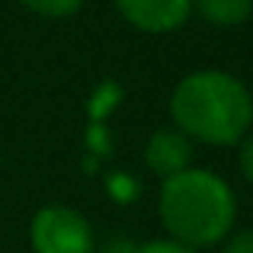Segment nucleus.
<instances>
[{"mask_svg": "<svg viewBox=\"0 0 253 253\" xmlns=\"http://www.w3.org/2000/svg\"><path fill=\"white\" fill-rule=\"evenodd\" d=\"M103 131H106V128H99V125H93V128H90V144H93L96 151H109V144H106V135H103Z\"/></svg>", "mask_w": 253, "mask_h": 253, "instance_id": "ddd939ff", "label": "nucleus"}, {"mask_svg": "<svg viewBox=\"0 0 253 253\" xmlns=\"http://www.w3.org/2000/svg\"><path fill=\"white\" fill-rule=\"evenodd\" d=\"M131 253H199V250H189L176 241H151L144 247H131Z\"/></svg>", "mask_w": 253, "mask_h": 253, "instance_id": "1a4fd4ad", "label": "nucleus"}, {"mask_svg": "<svg viewBox=\"0 0 253 253\" xmlns=\"http://www.w3.org/2000/svg\"><path fill=\"white\" fill-rule=\"evenodd\" d=\"M170 116L176 131L211 148L244 141L253 122L250 90L234 74L218 68L192 71L170 96Z\"/></svg>", "mask_w": 253, "mask_h": 253, "instance_id": "f257e3e1", "label": "nucleus"}, {"mask_svg": "<svg viewBox=\"0 0 253 253\" xmlns=\"http://www.w3.org/2000/svg\"><path fill=\"white\" fill-rule=\"evenodd\" d=\"M237 218V199L218 173L202 167H186L161 186V221L170 241L189 250L211 247L224 241Z\"/></svg>", "mask_w": 253, "mask_h": 253, "instance_id": "f03ea898", "label": "nucleus"}, {"mask_svg": "<svg viewBox=\"0 0 253 253\" xmlns=\"http://www.w3.org/2000/svg\"><path fill=\"white\" fill-rule=\"evenodd\" d=\"M237 167H241V176L253 186V138L241 144V154H237Z\"/></svg>", "mask_w": 253, "mask_h": 253, "instance_id": "9b49d317", "label": "nucleus"}, {"mask_svg": "<svg viewBox=\"0 0 253 253\" xmlns=\"http://www.w3.org/2000/svg\"><path fill=\"white\" fill-rule=\"evenodd\" d=\"M122 19L148 36H167L192 13V0H116Z\"/></svg>", "mask_w": 253, "mask_h": 253, "instance_id": "20e7f679", "label": "nucleus"}, {"mask_svg": "<svg viewBox=\"0 0 253 253\" xmlns=\"http://www.w3.org/2000/svg\"><path fill=\"white\" fill-rule=\"evenodd\" d=\"M144 161L154 173H161L164 179L173 176V173H183L192 161V144L183 131L176 128H161L148 138L144 144Z\"/></svg>", "mask_w": 253, "mask_h": 253, "instance_id": "39448f33", "label": "nucleus"}, {"mask_svg": "<svg viewBox=\"0 0 253 253\" xmlns=\"http://www.w3.org/2000/svg\"><path fill=\"white\" fill-rule=\"evenodd\" d=\"M192 10L218 29H234L253 16V0H192Z\"/></svg>", "mask_w": 253, "mask_h": 253, "instance_id": "423d86ee", "label": "nucleus"}, {"mask_svg": "<svg viewBox=\"0 0 253 253\" xmlns=\"http://www.w3.org/2000/svg\"><path fill=\"white\" fill-rule=\"evenodd\" d=\"M119 99H122L119 84H116V81H106L96 93H93V99H90V116H93V119H103L106 112H112V106H116Z\"/></svg>", "mask_w": 253, "mask_h": 253, "instance_id": "6e6552de", "label": "nucleus"}, {"mask_svg": "<svg viewBox=\"0 0 253 253\" xmlns=\"http://www.w3.org/2000/svg\"><path fill=\"white\" fill-rule=\"evenodd\" d=\"M221 253H253V228L241 231V234H231Z\"/></svg>", "mask_w": 253, "mask_h": 253, "instance_id": "9d476101", "label": "nucleus"}, {"mask_svg": "<svg viewBox=\"0 0 253 253\" xmlns=\"http://www.w3.org/2000/svg\"><path fill=\"white\" fill-rule=\"evenodd\" d=\"M109 189H112V196L116 199H135V192H138V186H135V179L131 176H112L109 179Z\"/></svg>", "mask_w": 253, "mask_h": 253, "instance_id": "f8f14e48", "label": "nucleus"}, {"mask_svg": "<svg viewBox=\"0 0 253 253\" xmlns=\"http://www.w3.org/2000/svg\"><path fill=\"white\" fill-rule=\"evenodd\" d=\"M26 10L39 13V16H51V19H61V16H71L84 6V0H19Z\"/></svg>", "mask_w": 253, "mask_h": 253, "instance_id": "0eeeda50", "label": "nucleus"}, {"mask_svg": "<svg viewBox=\"0 0 253 253\" xmlns=\"http://www.w3.org/2000/svg\"><path fill=\"white\" fill-rule=\"evenodd\" d=\"M32 250L36 253H93V231L81 211L68 205H45L32 218Z\"/></svg>", "mask_w": 253, "mask_h": 253, "instance_id": "7ed1b4c3", "label": "nucleus"}, {"mask_svg": "<svg viewBox=\"0 0 253 253\" xmlns=\"http://www.w3.org/2000/svg\"><path fill=\"white\" fill-rule=\"evenodd\" d=\"M250 103H253V96H250Z\"/></svg>", "mask_w": 253, "mask_h": 253, "instance_id": "4468645a", "label": "nucleus"}]
</instances>
